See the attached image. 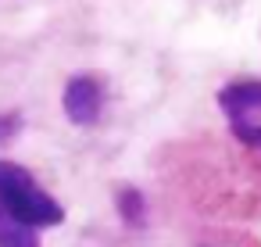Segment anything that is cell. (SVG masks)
<instances>
[{
	"instance_id": "6da1fadb",
	"label": "cell",
	"mask_w": 261,
	"mask_h": 247,
	"mask_svg": "<svg viewBox=\"0 0 261 247\" xmlns=\"http://www.w3.org/2000/svg\"><path fill=\"white\" fill-rule=\"evenodd\" d=\"M0 208H4L15 222H22L25 229H40V226H58L65 218V208L15 161L0 158Z\"/></svg>"
},
{
	"instance_id": "7a4b0ae2",
	"label": "cell",
	"mask_w": 261,
	"mask_h": 247,
	"mask_svg": "<svg viewBox=\"0 0 261 247\" xmlns=\"http://www.w3.org/2000/svg\"><path fill=\"white\" fill-rule=\"evenodd\" d=\"M65 115L75 122V126H93L100 118V108H104V83L97 76H72L68 86H65Z\"/></svg>"
},
{
	"instance_id": "3957f363",
	"label": "cell",
	"mask_w": 261,
	"mask_h": 247,
	"mask_svg": "<svg viewBox=\"0 0 261 247\" xmlns=\"http://www.w3.org/2000/svg\"><path fill=\"white\" fill-rule=\"evenodd\" d=\"M218 108L232 122H243V115L261 108V79H236V83L222 86L218 90Z\"/></svg>"
},
{
	"instance_id": "277c9868",
	"label": "cell",
	"mask_w": 261,
	"mask_h": 247,
	"mask_svg": "<svg viewBox=\"0 0 261 247\" xmlns=\"http://www.w3.org/2000/svg\"><path fill=\"white\" fill-rule=\"evenodd\" d=\"M115 204H118V215L129 222V226H143L147 222V201L136 186H118L115 193Z\"/></svg>"
},
{
	"instance_id": "5b68a950",
	"label": "cell",
	"mask_w": 261,
	"mask_h": 247,
	"mask_svg": "<svg viewBox=\"0 0 261 247\" xmlns=\"http://www.w3.org/2000/svg\"><path fill=\"white\" fill-rule=\"evenodd\" d=\"M0 247H40V240H36L33 229H25L22 222H15L0 208Z\"/></svg>"
},
{
	"instance_id": "8992f818",
	"label": "cell",
	"mask_w": 261,
	"mask_h": 247,
	"mask_svg": "<svg viewBox=\"0 0 261 247\" xmlns=\"http://www.w3.org/2000/svg\"><path fill=\"white\" fill-rule=\"evenodd\" d=\"M232 136L243 140L247 147H261V126H250V122H232Z\"/></svg>"
},
{
	"instance_id": "52a82bcc",
	"label": "cell",
	"mask_w": 261,
	"mask_h": 247,
	"mask_svg": "<svg viewBox=\"0 0 261 247\" xmlns=\"http://www.w3.org/2000/svg\"><path fill=\"white\" fill-rule=\"evenodd\" d=\"M18 126H22V115H18V111H11V115H4V118H0V143H4V140H11V136L18 133Z\"/></svg>"
}]
</instances>
